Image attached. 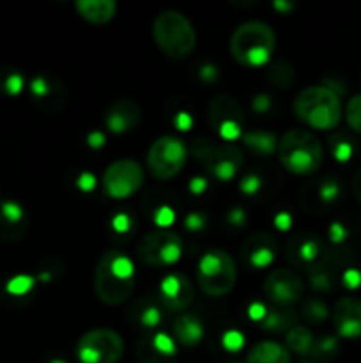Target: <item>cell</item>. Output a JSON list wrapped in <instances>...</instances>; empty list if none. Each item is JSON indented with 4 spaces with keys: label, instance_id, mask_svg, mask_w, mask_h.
<instances>
[{
    "label": "cell",
    "instance_id": "cell-1",
    "mask_svg": "<svg viewBox=\"0 0 361 363\" xmlns=\"http://www.w3.org/2000/svg\"><path fill=\"white\" fill-rule=\"evenodd\" d=\"M134 284L137 272L130 255L120 250H106L99 257L94 272V291L99 301L117 307L133 294Z\"/></svg>",
    "mask_w": 361,
    "mask_h": 363
},
{
    "label": "cell",
    "instance_id": "cell-2",
    "mask_svg": "<svg viewBox=\"0 0 361 363\" xmlns=\"http://www.w3.org/2000/svg\"><path fill=\"white\" fill-rule=\"evenodd\" d=\"M230 55L246 67H260L271 60L276 50V34L265 21L241 23L230 35Z\"/></svg>",
    "mask_w": 361,
    "mask_h": 363
},
{
    "label": "cell",
    "instance_id": "cell-3",
    "mask_svg": "<svg viewBox=\"0 0 361 363\" xmlns=\"http://www.w3.org/2000/svg\"><path fill=\"white\" fill-rule=\"evenodd\" d=\"M294 113L314 130L328 131L340 124L343 116L340 96L328 85H310L294 99Z\"/></svg>",
    "mask_w": 361,
    "mask_h": 363
},
{
    "label": "cell",
    "instance_id": "cell-4",
    "mask_svg": "<svg viewBox=\"0 0 361 363\" xmlns=\"http://www.w3.org/2000/svg\"><path fill=\"white\" fill-rule=\"evenodd\" d=\"M276 155L283 169L296 176L317 172L324 162L321 140L308 130H289L283 133Z\"/></svg>",
    "mask_w": 361,
    "mask_h": 363
},
{
    "label": "cell",
    "instance_id": "cell-5",
    "mask_svg": "<svg viewBox=\"0 0 361 363\" xmlns=\"http://www.w3.org/2000/svg\"><path fill=\"white\" fill-rule=\"evenodd\" d=\"M152 38L158 48L172 60H184L197 46L193 23L180 11L166 9L154 18Z\"/></svg>",
    "mask_w": 361,
    "mask_h": 363
},
{
    "label": "cell",
    "instance_id": "cell-6",
    "mask_svg": "<svg viewBox=\"0 0 361 363\" xmlns=\"http://www.w3.org/2000/svg\"><path fill=\"white\" fill-rule=\"evenodd\" d=\"M237 282V268L232 255L225 250H209L197 266V284L207 296L229 294Z\"/></svg>",
    "mask_w": 361,
    "mask_h": 363
},
{
    "label": "cell",
    "instance_id": "cell-7",
    "mask_svg": "<svg viewBox=\"0 0 361 363\" xmlns=\"http://www.w3.org/2000/svg\"><path fill=\"white\" fill-rule=\"evenodd\" d=\"M193 155L218 181H232L244 163L243 151L230 142L214 144L205 138L193 142Z\"/></svg>",
    "mask_w": 361,
    "mask_h": 363
},
{
    "label": "cell",
    "instance_id": "cell-8",
    "mask_svg": "<svg viewBox=\"0 0 361 363\" xmlns=\"http://www.w3.org/2000/svg\"><path fill=\"white\" fill-rule=\"evenodd\" d=\"M188 149L183 140L172 135L156 138L147 151V169L158 181H170L184 169Z\"/></svg>",
    "mask_w": 361,
    "mask_h": 363
},
{
    "label": "cell",
    "instance_id": "cell-9",
    "mask_svg": "<svg viewBox=\"0 0 361 363\" xmlns=\"http://www.w3.org/2000/svg\"><path fill=\"white\" fill-rule=\"evenodd\" d=\"M137 255L144 264L165 268L176 264L183 255V241L179 234L166 229H156L145 234L137 245Z\"/></svg>",
    "mask_w": 361,
    "mask_h": 363
},
{
    "label": "cell",
    "instance_id": "cell-10",
    "mask_svg": "<svg viewBox=\"0 0 361 363\" xmlns=\"http://www.w3.org/2000/svg\"><path fill=\"white\" fill-rule=\"evenodd\" d=\"M124 354V340L110 328H94L84 333L76 344L80 363H117Z\"/></svg>",
    "mask_w": 361,
    "mask_h": 363
},
{
    "label": "cell",
    "instance_id": "cell-11",
    "mask_svg": "<svg viewBox=\"0 0 361 363\" xmlns=\"http://www.w3.org/2000/svg\"><path fill=\"white\" fill-rule=\"evenodd\" d=\"M144 169L131 158L117 160L106 167L103 174V190L110 199L122 201L133 197L144 184Z\"/></svg>",
    "mask_w": 361,
    "mask_h": 363
},
{
    "label": "cell",
    "instance_id": "cell-12",
    "mask_svg": "<svg viewBox=\"0 0 361 363\" xmlns=\"http://www.w3.org/2000/svg\"><path fill=\"white\" fill-rule=\"evenodd\" d=\"M209 123H211L212 130L222 137L223 142H230L243 135V123L244 116L241 110L239 103L229 94L216 96L209 105Z\"/></svg>",
    "mask_w": 361,
    "mask_h": 363
},
{
    "label": "cell",
    "instance_id": "cell-13",
    "mask_svg": "<svg viewBox=\"0 0 361 363\" xmlns=\"http://www.w3.org/2000/svg\"><path fill=\"white\" fill-rule=\"evenodd\" d=\"M264 293L278 307H289L303 298L304 284L292 269L276 268L265 277Z\"/></svg>",
    "mask_w": 361,
    "mask_h": 363
},
{
    "label": "cell",
    "instance_id": "cell-14",
    "mask_svg": "<svg viewBox=\"0 0 361 363\" xmlns=\"http://www.w3.org/2000/svg\"><path fill=\"white\" fill-rule=\"evenodd\" d=\"M285 254L296 268L306 269L310 273L324 269L326 259H328L324 243L311 234H299L292 238L287 245Z\"/></svg>",
    "mask_w": 361,
    "mask_h": 363
},
{
    "label": "cell",
    "instance_id": "cell-15",
    "mask_svg": "<svg viewBox=\"0 0 361 363\" xmlns=\"http://www.w3.org/2000/svg\"><path fill=\"white\" fill-rule=\"evenodd\" d=\"M333 325L342 339H361V298L343 296L333 307Z\"/></svg>",
    "mask_w": 361,
    "mask_h": 363
},
{
    "label": "cell",
    "instance_id": "cell-16",
    "mask_svg": "<svg viewBox=\"0 0 361 363\" xmlns=\"http://www.w3.org/2000/svg\"><path fill=\"white\" fill-rule=\"evenodd\" d=\"M30 94L46 112H59L67 103V91L62 82L52 74H38L30 82Z\"/></svg>",
    "mask_w": 361,
    "mask_h": 363
},
{
    "label": "cell",
    "instance_id": "cell-17",
    "mask_svg": "<svg viewBox=\"0 0 361 363\" xmlns=\"http://www.w3.org/2000/svg\"><path fill=\"white\" fill-rule=\"evenodd\" d=\"M193 296V284L183 273H168L159 284V298L168 311H186Z\"/></svg>",
    "mask_w": 361,
    "mask_h": 363
},
{
    "label": "cell",
    "instance_id": "cell-18",
    "mask_svg": "<svg viewBox=\"0 0 361 363\" xmlns=\"http://www.w3.org/2000/svg\"><path fill=\"white\" fill-rule=\"evenodd\" d=\"M103 121H105V126L110 133H127V131H133L140 124L142 106L134 99H117L106 108Z\"/></svg>",
    "mask_w": 361,
    "mask_h": 363
},
{
    "label": "cell",
    "instance_id": "cell-19",
    "mask_svg": "<svg viewBox=\"0 0 361 363\" xmlns=\"http://www.w3.org/2000/svg\"><path fill=\"white\" fill-rule=\"evenodd\" d=\"M278 243L275 238L268 233H253L241 248L244 264L253 269H264L275 261Z\"/></svg>",
    "mask_w": 361,
    "mask_h": 363
},
{
    "label": "cell",
    "instance_id": "cell-20",
    "mask_svg": "<svg viewBox=\"0 0 361 363\" xmlns=\"http://www.w3.org/2000/svg\"><path fill=\"white\" fill-rule=\"evenodd\" d=\"M27 230L25 209L14 201L0 202V240L16 241Z\"/></svg>",
    "mask_w": 361,
    "mask_h": 363
},
{
    "label": "cell",
    "instance_id": "cell-21",
    "mask_svg": "<svg viewBox=\"0 0 361 363\" xmlns=\"http://www.w3.org/2000/svg\"><path fill=\"white\" fill-rule=\"evenodd\" d=\"M74 9L88 23L105 25L115 16L117 4L113 0H76Z\"/></svg>",
    "mask_w": 361,
    "mask_h": 363
},
{
    "label": "cell",
    "instance_id": "cell-22",
    "mask_svg": "<svg viewBox=\"0 0 361 363\" xmlns=\"http://www.w3.org/2000/svg\"><path fill=\"white\" fill-rule=\"evenodd\" d=\"M204 325L198 319V315L195 314L184 312V314L177 315L176 321H173V337H176L180 346H197L204 339Z\"/></svg>",
    "mask_w": 361,
    "mask_h": 363
},
{
    "label": "cell",
    "instance_id": "cell-23",
    "mask_svg": "<svg viewBox=\"0 0 361 363\" xmlns=\"http://www.w3.org/2000/svg\"><path fill=\"white\" fill-rule=\"evenodd\" d=\"M246 363H290V351L275 340H260L248 351Z\"/></svg>",
    "mask_w": 361,
    "mask_h": 363
},
{
    "label": "cell",
    "instance_id": "cell-24",
    "mask_svg": "<svg viewBox=\"0 0 361 363\" xmlns=\"http://www.w3.org/2000/svg\"><path fill=\"white\" fill-rule=\"evenodd\" d=\"M241 140L251 152L258 156H271L278 149V138L269 131H244L241 135Z\"/></svg>",
    "mask_w": 361,
    "mask_h": 363
},
{
    "label": "cell",
    "instance_id": "cell-25",
    "mask_svg": "<svg viewBox=\"0 0 361 363\" xmlns=\"http://www.w3.org/2000/svg\"><path fill=\"white\" fill-rule=\"evenodd\" d=\"M294 323H296V315L289 308H271V311L265 312L264 319L260 321V328L265 332H289L290 328H294Z\"/></svg>",
    "mask_w": 361,
    "mask_h": 363
},
{
    "label": "cell",
    "instance_id": "cell-26",
    "mask_svg": "<svg viewBox=\"0 0 361 363\" xmlns=\"http://www.w3.org/2000/svg\"><path fill=\"white\" fill-rule=\"evenodd\" d=\"M314 333L306 328V326H294L287 332L285 342L287 350L294 351L299 357H310L311 346H314Z\"/></svg>",
    "mask_w": 361,
    "mask_h": 363
},
{
    "label": "cell",
    "instance_id": "cell-27",
    "mask_svg": "<svg viewBox=\"0 0 361 363\" xmlns=\"http://www.w3.org/2000/svg\"><path fill=\"white\" fill-rule=\"evenodd\" d=\"M340 351V344H338V337L333 335H324L319 337V339L314 340V346H311L310 357L314 362H329L333 358H336Z\"/></svg>",
    "mask_w": 361,
    "mask_h": 363
},
{
    "label": "cell",
    "instance_id": "cell-28",
    "mask_svg": "<svg viewBox=\"0 0 361 363\" xmlns=\"http://www.w3.org/2000/svg\"><path fill=\"white\" fill-rule=\"evenodd\" d=\"M25 87L23 74L13 67H0V92L7 96H18Z\"/></svg>",
    "mask_w": 361,
    "mask_h": 363
},
{
    "label": "cell",
    "instance_id": "cell-29",
    "mask_svg": "<svg viewBox=\"0 0 361 363\" xmlns=\"http://www.w3.org/2000/svg\"><path fill=\"white\" fill-rule=\"evenodd\" d=\"M137 357L140 363H173L176 358H170L163 354L158 347L152 344L151 337H144L137 347Z\"/></svg>",
    "mask_w": 361,
    "mask_h": 363
},
{
    "label": "cell",
    "instance_id": "cell-30",
    "mask_svg": "<svg viewBox=\"0 0 361 363\" xmlns=\"http://www.w3.org/2000/svg\"><path fill=\"white\" fill-rule=\"evenodd\" d=\"M268 78L275 87L289 89L292 85V82L296 80V73H294L292 66H289L283 60H278V62L273 64L268 71Z\"/></svg>",
    "mask_w": 361,
    "mask_h": 363
},
{
    "label": "cell",
    "instance_id": "cell-31",
    "mask_svg": "<svg viewBox=\"0 0 361 363\" xmlns=\"http://www.w3.org/2000/svg\"><path fill=\"white\" fill-rule=\"evenodd\" d=\"M301 315L310 323H322L328 319L329 311L324 301L319 300V298H310V300H304L303 305H301Z\"/></svg>",
    "mask_w": 361,
    "mask_h": 363
},
{
    "label": "cell",
    "instance_id": "cell-32",
    "mask_svg": "<svg viewBox=\"0 0 361 363\" xmlns=\"http://www.w3.org/2000/svg\"><path fill=\"white\" fill-rule=\"evenodd\" d=\"M343 116H345L347 124H349L356 133L361 135V94L353 96V98L347 101Z\"/></svg>",
    "mask_w": 361,
    "mask_h": 363
},
{
    "label": "cell",
    "instance_id": "cell-33",
    "mask_svg": "<svg viewBox=\"0 0 361 363\" xmlns=\"http://www.w3.org/2000/svg\"><path fill=\"white\" fill-rule=\"evenodd\" d=\"M35 284V279L30 275H16L13 277V279L7 282L6 289L7 293L13 294V296H23V294H27L28 291L34 287Z\"/></svg>",
    "mask_w": 361,
    "mask_h": 363
},
{
    "label": "cell",
    "instance_id": "cell-34",
    "mask_svg": "<svg viewBox=\"0 0 361 363\" xmlns=\"http://www.w3.org/2000/svg\"><path fill=\"white\" fill-rule=\"evenodd\" d=\"M340 197V184L336 181L328 179L324 183H321L319 186V199H321L322 204H331L336 199Z\"/></svg>",
    "mask_w": 361,
    "mask_h": 363
},
{
    "label": "cell",
    "instance_id": "cell-35",
    "mask_svg": "<svg viewBox=\"0 0 361 363\" xmlns=\"http://www.w3.org/2000/svg\"><path fill=\"white\" fill-rule=\"evenodd\" d=\"M207 225V216L202 211H191L188 213L186 218H184V227L191 233H198V230H204Z\"/></svg>",
    "mask_w": 361,
    "mask_h": 363
},
{
    "label": "cell",
    "instance_id": "cell-36",
    "mask_svg": "<svg viewBox=\"0 0 361 363\" xmlns=\"http://www.w3.org/2000/svg\"><path fill=\"white\" fill-rule=\"evenodd\" d=\"M110 225H112V229L115 230L117 234H127L133 229V218H131L127 213H119V215L113 216Z\"/></svg>",
    "mask_w": 361,
    "mask_h": 363
},
{
    "label": "cell",
    "instance_id": "cell-37",
    "mask_svg": "<svg viewBox=\"0 0 361 363\" xmlns=\"http://www.w3.org/2000/svg\"><path fill=\"white\" fill-rule=\"evenodd\" d=\"M262 186V181L257 174H246L243 179L239 181V190L246 195H253L260 190Z\"/></svg>",
    "mask_w": 361,
    "mask_h": 363
},
{
    "label": "cell",
    "instance_id": "cell-38",
    "mask_svg": "<svg viewBox=\"0 0 361 363\" xmlns=\"http://www.w3.org/2000/svg\"><path fill=\"white\" fill-rule=\"evenodd\" d=\"M140 323L145 328H156L161 323V314H159V311L156 307H149L142 312Z\"/></svg>",
    "mask_w": 361,
    "mask_h": 363
},
{
    "label": "cell",
    "instance_id": "cell-39",
    "mask_svg": "<svg viewBox=\"0 0 361 363\" xmlns=\"http://www.w3.org/2000/svg\"><path fill=\"white\" fill-rule=\"evenodd\" d=\"M173 218H176V215H173L172 209L166 208V206H163V208H159L158 211L154 213V223L159 229H166V227L172 225Z\"/></svg>",
    "mask_w": 361,
    "mask_h": 363
},
{
    "label": "cell",
    "instance_id": "cell-40",
    "mask_svg": "<svg viewBox=\"0 0 361 363\" xmlns=\"http://www.w3.org/2000/svg\"><path fill=\"white\" fill-rule=\"evenodd\" d=\"M243 344H244L243 335H241L239 332H236V330H230V332H227L225 335H223V346H225L229 351L241 350Z\"/></svg>",
    "mask_w": 361,
    "mask_h": 363
},
{
    "label": "cell",
    "instance_id": "cell-41",
    "mask_svg": "<svg viewBox=\"0 0 361 363\" xmlns=\"http://www.w3.org/2000/svg\"><path fill=\"white\" fill-rule=\"evenodd\" d=\"M311 287L317 291H329L331 289V284H329V277L324 269H319V272L310 273Z\"/></svg>",
    "mask_w": 361,
    "mask_h": 363
},
{
    "label": "cell",
    "instance_id": "cell-42",
    "mask_svg": "<svg viewBox=\"0 0 361 363\" xmlns=\"http://www.w3.org/2000/svg\"><path fill=\"white\" fill-rule=\"evenodd\" d=\"M227 220H229L230 225L239 227L241 229L243 225H246V213H244L241 208H234L230 209L229 215H227Z\"/></svg>",
    "mask_w": 361,
    "mask_h": 363
},
{
    "label": "cell",
    "instance_id": "cell-43",
    "mask_svg": "<svg viewBox=\"0 0 361 363\" xmlns=\"http://www.w3.org/2000/svg\"><path fill=\"white\" fill-rule=\"evenodd\" d=\"M76 184H78V188H80L81 191H91V190H94V186H96V177H94V174H91V172H81L80 177H78Z\"/></svg>",
    "mask_w": 361,
    "mask_h": 363
},
{
    "label": "cell",
    "instance_id": "cell-44",
    "mask_svg": "<svg viewBox=\"0 0 361 363\" xmlns=\"http://www.w3.org/2000/svg\"><path fill=\"white\" fill-rule=\"evenodd\" d=\"M251 106H253V110L257 113H264L268 112L269 106H271V99H269L268 94H258L257 98L251 101Z\"/></svg>",
    "mask_w": 361,
    "mask_h": 363
},
{
    "label": "cell",
    "instance_id": "cell-45",
    "mask_svg": "<svg viewBox=\"0 0 361 363\" xmlns=\"http://www.w3.org/2000/svg\"><path fill=\"white\" fill-rule=\"evenodd\" d=\"M105 142H106V137L101 133V131H91L87 137L88 147H92V149L103 147V145H105Z\"/></svg>",
    "mask_w": 361,
    "mask_h": 363
},
{
    "label": "cell",
    "instance_id": "cell-46",
    "mask_svg": "<svg viewBox=\"0 0 361 363\" xmlns=\"http://www.w3.org/2000/svg\"><path fill=\"white\" fill-rule=\"evenodd\" d=\"M265 312H268V308H265L262 303H251L250 308H248V314H250V318L253 319V321H258V323L264 319Z\"/></svg>",
    "mask_w": 361,
    "mask_h": 363
},
{
    "label": "cell",
    "instance_id": "cell-47",
    "mask_svg": "<svg viewBox=\"0 0 361 363\" xmlns=\"http://www.w3.org/2000/svg\"><path fill=\"white\" fill-rule=\"evenodd\" d=\"M176 126L179 128V130H183V131H188L191 128V117H190V113H186V112H179L177 113V117H176Z\"/></svg>",
    "mask_w": 361,
    "mask_h": 363
},
{
    "label": "cell",
    "instance_id": "cell-48",
    "mask_svg": "<svg viewBox=\"0 0 361 363\" xmlns=\"http://www.w3.org/2000/svg\"><path fill=\"white\" fill-rule=\"evenodd\" d=\"M205 188H207V181H205L204 177H193V179H191L190 190L193 191L195 195L202 194V191H204Z\"/></svg>",
    "mask_w": 361,
    "mask_h": 363
},
{
    "label": "cell",
    "instance_id": "cell-49",
    "mask_svg": "<svg viewBox=\"0 0 361 363\" xmlns=\"http://www.w3.org/2000/svg\"><path fill=\"white\" fill-rule=\"evenodd\" d=\"M216 77H218V71H216V67L211 66V64H205V66L200 69V78H202V80L212 82Z\"/></svg>",
    "mask_w": 361,
    "mask_h": 363
},
{
    "label": "cell",
    "instance_id": "cell-50",
    "mask_svg": "<svg viewBox=\"0 0 361 363\" xmlns=\"http://www.w3.org/2000/svg\"><path fill=\"white\" fill-rule=\"evenodd\" d=\"M353 191H354V197H356L357 204L361 206V172L357 170L353 177Z\"/></svg>",
    "mask_w": 361,
    "mask_h": 363
},
{
    "label": "cell",
    "instance_id": "cell-51",
    "mask_svg": "<svg viewBox=\"0 0 361 363\" xmlns=\"http://www.w3.org/2000/svg\"><path fill=\"white\" fill-rule=\"evenodd\" d=\"M350 145L349 144H338L335 147V158L338 160H349L350 158Z\"/></svg>",
    "mask_w": 361,
    "mask_h": 363
},
{
    "label": "cell",
    "instance_id": "cell-52",
    "mask_svg": "<svg viewBox=\"0 0 361 363\" xmlns=\"http://www.w3.org/2000/svg\"><path fill=\"white\" fill-rule=\"evenodd\" d=\"M290 223H292V218H290L289 213H280V215L276 216V225H278V229L287 230L290 227Z\"/></svg>",
    "mask_w": 361,
    "mask_h": 363
},
{
    "label": "cell",
    "instance_id": "cell-53",
    "mask_svg": "<svg viewBox=\"0 0 361 363\" xmlns=\"http://www.w3.org/2000/svg\"><path fill=\"white\" fill-rule=\"evenodd\" d=\"M273 6H275V9L276 11H280V13H290V11L294 9V7H296V4H292V2H283V0H276L275 4H273Z\"/></svg>",
    "mask_w": 361,
    "mask_h": 363
},
{
    "label": "cell",
    "instance_id": "cell-54",
    "mask_svg": "<svg viewBox=\"0 0 361 363\" xmlns=\"http://www.w3.org/2000/svg\"><path fill=\"white\" fill-rule=\"evenodd\" d=\"M301 363H319V362H314V360H304V362H301Z\"/></svg>",
    "mask_w": 361,
    "mask_h": 363
},
{
    "label": "cell",
    "instance_id": "cell-55",
    "mask_svg": "<svg viewBox=\"0 0 361 363\" xmlns=\"http://www.w3.org/2000/svg\"><path fill=\"white\" fill-rule=\"evenodd\" d=\"M52 363H64V362H60V360H53Z\"/></svg>",
    "mask_w": 361,
    "mask_h": 363
},
{
    "label": "cell",
    "instance_id": "cell-56",
    "mask_svg": "<svg viewBox=\"0 0 361 363\" xmlns=\"http://www.w3.org/2000/svg\"><path fill=\"white\" fill-rule=\"evenodd\" d=\"M232 363H239V362H232Z\"/></svg>",
    "mask_w": 361,
    "mask_h": 363
}]
</instances>
